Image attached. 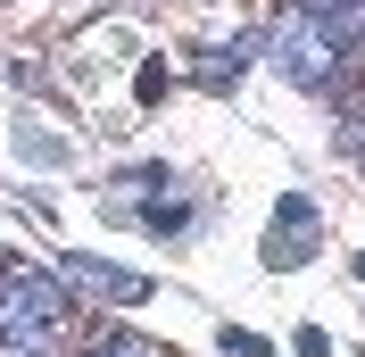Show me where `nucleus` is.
Returning a JSON list of instances; mask_svg holds the SVG:
<instances>
[{"label":"nucleus","instance_id":"obj_3","mask_svg":"<svg viewBox=\"0 0 365 357\" xmlns=\"http://www.w3.org/2000/svg\"><path fill=\"white\" fill-rule=\"evenodd\" d=\"M58 283H67V291H91V299H116V308H133V299H150V274L100 266V258H58Z\"/></svg>","mask_w":365,"mask_h":357},{"label":"nucleus","instance_id":"obj_7","mask_svg":"<svg viewBox=\"0 0 365 357\" xmlns=\"http://www.w3.org/2000/svg\"><path fill=\"white\" fill-rule=\"evenodd\" d=\"M9 274H17V258H9V249H0V291H9Z\"/></svg>","mask_w":365,"mask_h":357},{"label":"nucleus","instance_id":"obj_6","mask_svg":"<svg viewBox=\"0 0 365 357\" xmlns=\"http://www.w3.org/2000/svg\"><path fill=\"white\" fill-rule=\"evenodd\" d=\"M282 9H299V17H316V9H332V0H282Z\"/></svg>","mask_w":365,"mask_h":357},{"label":"nucleus","instance_id":"obj_5","mask_svg":"<svg viewBox=\"0 0 365 357\" xmlns=\"http://www.w3.org/2000/svg\"><path fill=\"white\" fill-rule=\"evenodd\" d=\"M75 357H150V341L125 333V324H91V333L75 341Z\"/></svg>","mask_w":365,"mask_h":357},{"label":"nucleus","instance_id":"obj_2","mask_svg":"<svg viewBox=\"0 0 365 357\" xmlns=\"http://www.w3.org/2000/svg\"><path fill=\"white\" fill-rule=\"evenodd\" d=\"M266 59L291 75L299 91H341V75H349V59L324 42V34L299 17V9H274V25H266Z\"/></svg>","mask_w":365,"mask_h":357},{"label":"nucleus","instance_id":"obj_1","mask_svg":"<svg viewBox=\"0 0 365 357\" xmlns=\"http://www.w3.org/2000/svg\"><path fill=\"white\" fill-rule=\"evenodd\" d=\"M75 341V291L50 266H17L0 291V357H67Z\"/></svg>","mask_w":365,"mask_h":357},{"label":"nucleus","instance_id":"obj_9","mask_svg":"<svg viewBox=\"0 0 365 357\" xmlns=\"http://www.w3.org/2000/svg\"><path fill=\"white\" fill-rule=\"evenodd\" d=\"M357 75H365V67H357Z\"/></svg>","mask_w":365,"mask_h":357},{"label":"nucleus","instance_id":"obj_8","mask_svg":"<svg viewBox=\"0 0 365 357\" xmlns=\"http://www.w3.org/2000/svg\"><path fill=\"white\" fill-rule=\"evenodd\" d=\"M357 274H365V258H357Z\"/></svg>","mask_w":365,"mask_h":357},{"label":"nucleus","instance_id":"obj_4","mask_svg":"<svg viewBox=\"0 0 365 357\" xmlns=\"http://www.w3.org/2000/svg\"><path fill=\"white\" fill-rule=\"evenodd\" d=\"M324 34V42L341 50L349 67H365V0H332V9H316V17H307Z\"/></svg>","mask_w":365,"mask_h":357}]
</instances>
